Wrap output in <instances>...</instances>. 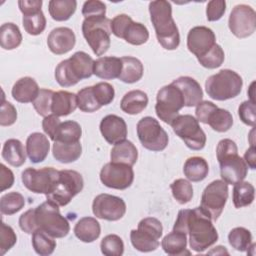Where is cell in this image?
<instances>
[{
    "mask_svg": "<svg viewBox=\"0 0 256 256\" xmlns=\"http://www.w3.org/2000/svg\"><path fill=\"white\" fill-rule=\"evenodd\" d=\"M173 231L189 235L190 247L197 253H202L213 246L219 238L212 219L201 207L180 210Z\"/></svg>",
    "mask_w": 256,
    "mask_h": 256,
    "instance_id": "6da1fadb",
    "label": "cell"
},
{
    "mask_svg": "<svg viewBox=\"0 0 256 256\" xmlns=\"http://www.w3.org/2000/svg\"><path fill=\"white\" fill-rule=\"evenodd\" d=\"M149 12L156 37L166 50H175L180 45V34L172 16V5L165 0L149 3Z\"/></svg>",
    "mask_w": 256,
    "mask_h": 256,
    "instance_id": "7a4b0ae2",
    "label": "cell"
},
{
    "mask_svg": "<svg viewBox=\"0 0 256 256\" xmlns=\"http://www.w3.org/2000/svg\"><path fill=\"white\" fill-rule=\"evenodd\" d=\"M94 60L83 51L76 52L69 59L58 64L55 69V79L62 87H71L83 79L93 75Z\"/></svg>",
    "mask_w": 256,
    "mask_h": 256,
    "instance_id": "3957f363",
    "label": "cell"
},
{
    "mask_svg": "<svg viewBox=\"0 0 256 256\" xmlns=\"http://www.w3.org/2000/svg\"><path fill=\"white\" fill-rule=\"evenodd\" d=\"M242 87V77L230 69H223L217 74L210 76L205 83L208 96L217 101L236 98L241 93Z\"/></svg>",
    "mask_w": 256,
    "mask_h": 256,
    "instance_id": "277c9868",
    "label": "cell"
},
{
    "mask_svg": "<svg viewBox=\"0 0 256 256\" xmlns=\"http://www.w3.org/2000/svg\"><path fill=\"white\" fill-rule=\"evenodd\" d=\"M35 221L38 230L46 232L53 238H64L70 232V224L61 215L59 206L48 200L35 208Z\"/></svg>",
    "mask_w": 256,
    "mask_h": 256,
    "instance_id": "5b68a950",
    "label": "cell"
},
{
    "mask_svg": "<svg viewBox=\"0 0 256 256\" xmlns=\"http://www.w3.org/2000/svg\"><path fill=\"white\" fill-rule=\"evenodd\" d=\"M83 188L84 180L79 172L75 170H60L58 180L52 191L46 195V198L57 206L64 207L82 192Z\"/></svg>",
    "mask_w": 256,
    "mask_h": 256,
    "instance_id": "8992f818",
    "label": "cell"
},
{
    "mask_svg": "<svg viewBox=\"0 0 256 256\" xmlns=\"http://www.w3.org/2000/svg\"><path fill=\"white\" fill-rule=\"evenodd\" d=\"M82 32L95 55L102 56L109 50L112 34L110 19H85L82 23Z\"/></svg>",
    "mask_w": 256,
    "mask_h": 256,
    "instance_id": "52a82bcc",
    "label": "cell"
},
{
    "mask_svg": "<svg viewBox=\"0 0 256 256\" xmlns=\"http://www.w3.org/2000/svg\"><path fill=\"white\" fill-rule=\"evenodd\" d=\"M162 234V223L154 217H147L139 222L137 230L131 231L130 240L136 250L148 253L159 247Z\"/></svg>",
    "mask_w": 256,
    "mask_h": 256,
    "instance_id": "ba28073f",
    "label": "cell"
},
{
    "mask_svg": "<svg viewBox=\"0 0 256 256\" xmlns=\"http://www.w3.org/2000/svg\"><path fill=\"white\" fill-rule=\"evenodd\" d=\"M174 133L181 138L186 146L194 151L202 150L207 141L205 132L199 125V121L192 115H179L171 123Z\"/></svg>",
    "mask_w": 256,
    "mask_h": 256,
    "instance_id": "9c48e42d",
    "label": "cell"
},
{
    "mask_svg": "<svg viewBox=\"0 0 256 256\" xmlns=\"http://www.w3.org/2000/svg\"><path fill=\"white\" fill-rule=\"evenodd\" d=\"M183 107H185V101L182 93L172 83L158 91L155 111L158 118L164 123L171 125Z\"/></svg>",
    "mask_w": 256,
    "mask_h": 256,
    "instance_id": "30bf717a",
    "label": "cell"
},
{
    "mask_svg": "<svg viewBox=\"0 0 256 256\" xmlns=\"http://www.w3.org/2000/svg\"><path fill=\"white\" fill-rule=\"evenodd\" d=\"M137 135L142 146L153 152L166 149L169 143L167 132L160 123L152 117H144L137 124Z\"/></svg>",
    "mask_w": 256,
    "mask_h": 256,
    "instance_id": "8fae6325",
    "label": "cell"
},
{
    "mask_svg": "<svg viewBox=\"0 0 256 256\" xmlns=\"http://www.w3.org/2000/svg\"><path fill=\"white\" fill-rule=\"evenodd\" d=\"M228 196V184L223 180H215L203 191L200 207L213 221H217L225 208Z\"/></svg>",
    "mask_w": 256,
    "mask_h": 256,
    "instance_id": "7c38bea8",
    "label": "cell"
},
{
    "mask_svg": "<svg viewBox=\"0 0 256 256\" xmlns=\"http://www.w3.org/2000/svg\"><path fill=\"white\" fill-rule=\"evenodd\" d=\"M59 177V171L53 167L42 169L27 168L22 172L23 185L31 192L36 194L48 195Z\"/></svg>",
    "mask_w": 256,
    "mask_h": 256,
    "instance_id": "4fadbf2b",
    "label": "cell"
},
{
    "mask_svg": "<svg viewBox=\"0 0 256 256\" xmlns=\"http://www.w3.org/2000/svg\"><path fill=\"white\" fill-rule=\"evenodd\" d=\"M228 24L230 31L237 38L250 37L256 30L255 10L245 4L235 6L229 16Z\"/></svg>",
    "mask_w": 256,
    "mask_h": 256,
    "instance_id": "5bb4252c",
    "label": "cell"
},
{
    "mask_svg": "<svg viewBox=\"0 0 256 256\" xmlns=\"http://www.w3.org/2000/svg\"><path fill=\"white\" fill-rule=\"evenodd\" d=\"M100 180L108 188L126 190L134 181V171L132 166L110 162L101 169Z\"/></svg>",
    "mask_w": 256,
    "mask_h": 256,
    "instance_id": "9a60e30c",
    "label": "cell"
},
{
    "mask_svg": "<svg viewBox=\"0 0 256 256\" xmlns=\"http://www.w3.org/2000/svg\"><path fill=\"white\" fill-rule=\"evenodd\" d=\"M125 201L110 194H100L95 197L92 204L93 214L102 220L118 221L126 213Z\"/></svg>",
    "mask_w": 256,
    "mask_h": 256,
    "instance_id": "2e32d148",
    "label": "cell"
},
{
    "mask_svg": "<svg viewBox=\"0 0 256 256\" xmlns=\"http://www.w3.org/2000/svg\"><path fill=\"white\" fill-rule=\"evenodd\" d=\"M216 44V35L213 30L208 27L196 26L188 33V50L197 58L205 55Z\"/></svg>",
    "mask_w": 256,
    "mask_h": 256,
    "instance_id": "e0dca14e",
    "label": "cell"
},
{
    "mask_svg": "<svg viewBox=\"0 0 256 256\" xmlns=\"http://www.w3.org/2000/svg\"><path fill=\"white\" fill-rule=\"evenodd\" d=\"M222 180L228 185L242 182L248 174V166L238 153L226 156L218 161Z\"/></svg>",
    "mask_w": 256,
    "mask_h": 256,
    "instance_id": "ac0fdd59",
    "label": "cell"
},
{
    "mask_svg": "<svg viewBox=\"0 0 256 256\" xmlns=\"http://www.w3.org/2000/svg\"><path fill=\"white\" fill-rule=\"evenodd\" d=\"M100 132L104 139L111 145H116L126 140L128 135L127 124L122 117L107 115L100 123Z\"/></svg>",
    "mask_w": 256,
    "mask_h": 256,
    "instance_id": "d6986e66",
    "label": "cell"
},
{
    "mask_svg": "<svg viewBox=\"0 0 256 256\" xmlns=\"http://www.w3.org/2000/svg\"><path fill=\"white\" fill-rule=\"evenodd\" d=\"M76 44V36L72 29L58 27L53 29L48 38L47 45L49 50L56 55H63L70 52Z\"/></svg>",
    "mask_w": 256,
    "mask_h": 256,
    "instance_id": "ffe728a7",
    "label": "cell"
},
{
    "mask_svg": "<svg viewBox=\"0 0 256 256\" xmlns=\"http://www.w3.org/2000/svg\"><path fill=\"white\" fill-rule=\"evenodd\" d=\"M172 84L181 91L186 107H195L203 101V90L194 78L182 76L174 80Z\"/></svg>",
    "mask_w": 256,
    "mask_h": 256,
    "instance_id": "44dd1931",
    "label": "cell"
},
{
    "mask_svg": "<svg viewBox=\"0 0 256 256\" xmlns=\"http://www.w3.org/2000/svg\"><path fill=\"white\" fill-rule=\"evenodd\" d=\"M50 151V142L42 133H32L26 141V152L30 161L34 164L43 162Z\"/></svg>",
    "mask_w": 256,
    "mask_h": 256,
    "instance_id": "7402d4cb",
    "label": "cell"
},
{
    "mask_svg": "<svg viewBox=\"0 0 256 256\" xmlns=\"http://www.w3.org/2000/svg\"><path fill=\"white\" fill-rule=\"evenodd\" d=\"M122 71L121 58L100 57L94 61L93 74L104 80H113L119 78Z\"/></svg>",
    "mask_w": 256,
    "mask_h": 256,
    "instance_id": "603a6c76",
    "label": "cell"
},
{
    "mask_svg": "<svg viewBox=\"0 0 256 256\" xmlns=\"http://www.w3.org/2000/svg\"><path fill=\"white\" fill-rule=\"evenodd\" d=\"M78 107L77 95L68 91L54 92L52 99V114L57 117L68 116Z\"/></svg>",
    "mask_w": 256,
    "mask_h": 256,
    "instance_id": "cb8c5ba5",
    "label": "cell"
},
{
    "mask_svg": "<svg viewBox=\"0 0 256 256\" xmlns=\"http://www.w3.org/2000/svg\"><path fill=\"white\" fill-rule=\"evenodd\" d=\"M40 91L38 83L31 77L19 79L12 88V96L19 103H30L36 99Z\"/></svg>",
    "mask_w": 256,
    "mask_h": 256,
    "instance_id": "d4e9b609",
    "label": "cell"
},
{
    "mask_svg": "<svg viewBox=\"0 0 256 256\" xmlns=\"http://www.w3.org/2000/svg\"><path fill=\"white\" fill-rule=\"evenodd\" d=\"M74 234L80 241L92 243L100 237V223L93 217H83L75 225Z\"/></svg>",
    "mask_w": 256,
    "mask_h": 256,
    "instance_id": "484cf974",
    "label": "cell"
},
{
    "mask_svg": "<svg viewBox=\"0 0 256 256\" xmlns=\"http://www.w3.org/2000/svg\"><path fill=\"white\" fill-rule=\"evenodd\" d=\"M148 102V95L144 91L132 90L124 95L120 107L126 114L137 115L146 109Z\"/></svg>",
    "mask_w": 256,
    "mask_h": 256,
    "instance_id": "4316f807",
    "label": "cell"
},
{
    "mask_svg": "<svg viewBox=\"0 0 256 256\" xmlns=\"http://www.w3.org/2000/svg\"><path fill=\"white\" fill-rule=\"evenodd\" d=\"M111 162L121 163L129 166L136 164L138 160V150L136 146L128 140L120 142L111 150Z\"/></svg>",
    "mask_w": 256,
    "mask_h": 256,
    "instance_id": "83f0119b",
    "label": "cell"
},
{
    "mask_svg": "<svg viewBox=\"0 0 256 256\" xmlns=\"http://www.w3.org/2000/svg\"><path fill=\"white\" fill-rule=\"evenodd\" d=\"M161 246L164 252L171 256L190 255V251L187 250V235L182 232L172 231L164 237Z\"/></svg>",
    "mask_w": 256,
    "mask_h": 256,
    "instance_id": "f1b7e54d",
    "label": "cell"
},
{
    "mask_svg": "<svg viewBox=\"0 0 256 256\" xmlns=\"http://www.w3.org/2000/svg\"><path fill=\"white\" fill-rule=\"evenodd\" d=\"M122 71L119 76V80L127 84H133L141 80L144 74V66L142 62L131 56L121 58Z\"/></svg>",
    "mask_w": 256,
    "mask_h": 256,
    "instance_id": "f546056e",
    "label": "cell"
},
{
    "mask_svg": "<svg viewBox=\"0 0 256 256\" xmlns=\"http://www.w3.org/2000/svg\"><path fill=\"white\" fill-rule=\"evenodd\" d=\"M53 156L54 158L64 164L77 161L82 155V145L80 142L69 144L59 141H55L53 144Z\"/></svg>",
    "mask_w": 256,
    "mask_h": 256,
    "instance_id": "4dcf8cb0",
    "label": "cell"
},
{
    "mask_svg": "<svg viewBox=\"0 0 256 256\" xmlns=\"http://www.w3.org/2000/svg\"><path fill=\"white\" fill-rule=\"evenodd\" d=\"M26 154L22 142L18 139L7 140L2 149L3 159L14 167H20L26 162Z\"/></svg>",
    "mask_w": 256,
    "mask_h": 256,
    "instance_id": "1f68e13d",
    "label": "cell"
},
{
    "mask_svg": "<svg viewBox=\"0 0 256 256\" xmlns=\"http://www.w3.org/2000/svg\"><path fill=\"white\" fill-rule=\"evenodd\" d=\"M183 172L189 181L201 182L208 176L209 165L203 157H191L186 160Z\"/></svg>",
    "mask_w": 256,
    "mask_h": 256,
    "instance_id": "d6a6232c",
    "label": "cell"
},
{
    "mask_svg": "<svg viewBox=\"0 0 256 256\" xmlns=\"http://www.w3.org/2000/svg\"><path fill=\"white\" fill-rule=\"evenodd\" d=\"M49 14L53 20L63 22L69 20L77 9L75 0H51L49 1Z\"/></svg>",
    "mask_w": 256,
    "mask_h": 256,
    "instance_id": "836d02e7",
    "label": "cell"
},
{
    "mask_svg": "<svg viewBox=\"0 0 256 256\" xmlns=\"http://www.w3.org/2000/svg\"><path fill=\"white\" fill-rule=\"evenodd\" d=\"M19 27L14 23H5L0 28V45L4 50H14L22 43Z\"/></svg>",
    "mask_w": 256,
    "mask_h": 256,
    "instance_id": "e575fe53",
    "label": "cell"
},
{
    "mask_svg": "<svg viewBox=\"0 0 256 256\" xmlns=\"http://www.w3.org/2000/svg\"><path fill=\"white\" fill-rule=\"evenodd\" d=\"M255 199V188L249 182H239L234 185L233 203L235 208L240 209L250 206Z\"/></svg>",
    "mask_w": 256,
    "mask_h": 256,
    "instance_id": "d590c367",
    "label": "cell"
},
{
    "mask_svg": "<svg viewBox=\"0 0 256 256\" xmlns=\"http://www.w3.org/2000/svg\"><path fill=\"white\" fill-rule=\"evenodd\" d=\"M82 136V128L79 123L76 121H65L62 122L61 125L59 126V129L57 131L55 141L63 142V143H77L80 142Z\"/></svg>",
    "mask_w": 256,
    "mask_h": 256,
    "instance_id": "8d00e7d4",
    "label": "cell"
},
{
    "mask_svg": "<svg viewBox=\"0 0 256 256\" xmlns=\"http://www.w3.org/2000/svg\"><path fill=\"white\" fill-rule=\"evenodd\" d=\"M207 124L216 132L224 133L229 131L233 126L232 114L225 109L217 107L208 117Z\"/></svg>",
    "mask_w": 256,
    "mask_h": 256,
    "instance_id": "74e56055",
    "label": "cell"
},
{
    "mask_svg": "<svg viewBox=\"0 0 256 256\" xmlns=\"http://www.w3.org/2000/svg\"><path fill=\"white\" fill-rule=\"evenodd\" d=\"M52 236L42 230H37L32 234V245L35 252L40 256H49L56 249V241Z\"/></svg>",
    "mask_w": 256,
    "mask_h": 256,
    "instance_id": "f35d334b",
    "label": "cell"
},
{
    "mask_svg": "<svg viewBox=\"0 0 256 256\" xmlns=\"http://www.w3.org/2000/svg\"><path fill=\"white\" fill-rule=\"evenodd\" d=\"M229 244L239 252H247L252 245V234L244 227L232 229L228 235Z\"/></svg>",
    "mask_w": 256,
    "mask_h": 256,
    "instance_id": "ab89813d",
    "label": "cell"
},
{
    "mask_svg": "<svg viewBox=\"0 0 256 256\" xmlns=\"http://www.w3.org/2000/svg\"><path fill=\"white\" fill-rule=\"evenodd\" d=\"M123 39L131 45L140 46L148 41L149 31L144 24L133 21L127 27Z\"/></svg>",
    "mask_w": 256,
    "mask_h": 256,
    "instance_id": "60d3db41",
    "label": "cell"
},
{
    "mask_svg": "<svg viewBox=\"0 0 256 256\" xmlns=\"http://www.w3.org/2000/svg\"><path fill=\"white\" fill-rule=\"evenodd\" d=\"M25 206V198L18 192H10L2 196L0 200V212L2 215H13Z\"/></svg>",
    "mask_w": 256,
    "mask_h": 256,
    "instance_id": "b9f144b4",
    "label": "cell"
},
{
    "mask_svg": "<svg viewBox=\"0 0 256 256\" xmlns=\"http://www.w3.org/2000/svg\"><path fill=\"white\" fill-rule=\"evenodd\" d=\"M77 101L78 108L85 113H94L102 108L95 97L93 86L81 89L77 94Z\"/></svg>",
    "mask_w": 256,
    "mask_h": 256,
    "instance_id": "7bdbcfd3",
    "label": "cell"
},
{
    "mask_svg": "<svg viewBox=\"0 0 256 256\" xmlns=\"http://www.w3.org/2000/svg\"><path fill=\"white\" fill-rule=\"evenodd\" d=\"M170 188L174 199L179 204H187L193 198V186L188 180L177 179L171 184Z\"/></svg>",
    "mask_w": 256,
    "mask_h": 256,
    "instance_id": "ee69618b",
    "label": "cell"
},
{
    "mask_svg": "<svg viewBox=\"0 0 256 256\" xmlns=\"http://www.w3.org/2000/svg\"><path fill=\"white\" fill-rule=\"evenodd\" d=\"M46 17L43 11L35 14L23 16V26L25 31L32 36H37L43 33L46 28Z\"/></svg>",
    "mask_w": 256,
    "mask_h": 256,
    "instance_id": "f6af8a7d",
    "label": "cell"
},
{
    "mask_svg": "<svg viewBox=\"0 0 256 256\" xmlns=\"http://www.w3.org/2000/svg\"><path fill=\"white\" fill-rule=\"evenodd\" d=\"M199 63L207 69H216L222 66L225 60V53L222 47L218 44L209 50L205 55L197 58Z\"/></svg>",
    "mask_w": 256,
    "mask_h": 256,
    "instance_id": "bcb514c9",
    "label": "cell"
},
{
    "mask_svg": "<svg viewBox=\"0 0 256 256\" xmlns=\"http://www.w3.org/2000/svg\"><path fill=\"white\" fill-rule=\"evenodd\" d=\"M101 252L106 256H121L124 253V242L115 234L107 235L101 241Z\"/></svg>",
    "mask_w": 256,
    "mask_h": 256,
    "instance_id": "7dc6e473",
    "label": "cell"
},
{
    "mask_svg": "<svg viewBox=\"0 0 256 256\" xmlns=\"http://www.w3.org/2000/svg\"><path fill=\"white\" fill-rule=\"evenodd\" d=\"M54 91L49 89H40L38 96L33 101V106L36 112L42 116L47 117L52 114L51 106H52V99H53Z\"/></svg>",
    "mask_w": 256,
    "mask_h": 256,
    "instance_id": "c3c4849f",
    "label": "cell"
},
{
    "mask_svg": "<svg viewBox=\"0 0 256 256\" xmlns=\"http://www.w3.org/2000/svg\"><path fill=\"white\" fill-rule=\"evenodd\" d=\"M95 97L101 107L109 105L115 98V90L113 86L107 82H100L93 86Z\"/></svg>",
    "mask_w": 256,
    "mask_h": 256,
    "instance_id": "681fc988",
    "label": "cell"
},
{
    "mask_svg": "<svg viewBox=\"0 0 256 256\" xmlns=\"http://www.w3.org/2000/svg\"><path fill=\"white\" fill-rule=\"evenodd\" d=\"M17 243V236L13 228L6 225L4 222L1 223L0 228V255H5L14 245Z\"/></svg>",
    "mask_w": 256,
    "mask_h": 256,
    "instance_id": "f907efd6",
    "label": "cell"
},
{
    "mask_svg": "<svg viewBox=\"0 0 256 256\" xmlns=\"http://www.w3.org/2000/svg\"><path fill=\"white\" fill-rule=\"evenodd\" d=\"M85 19H100L106 17V5L99 0L86 1L82 8Z\"/></svg>",
    "mask_w": 256,
    "mask_h": 256,
    "instance_id": "816d5d0a",
    "label": "cell"
},
{
    "mask_svg": "<svg viewBox=\"0 0 256 256\" xmlns=\"http://www.w3.org/2000/svg\"><path fill=\"white\" fill-rule=\"evenodd\" d=\"M238 114L240 117V120L251 127L255 126L256 116H255V102H252L250 100L244 101L238 109Z\"/></svg>",
    "mask_w": 256,
    "mask_h": 256,
    "instance_id": "f5cc1de1",
    "label": "cell"
},
{
    "mask_svg": "<svg viewBox=\"0 0 256 256\" xmlns=\"http://www.w3.org/2000/svg\"><path fill=\"white\" fill-rule=\"evenodd\" d=\"M226 12V2L224 0H212L207 4L206 15L210 22L220 20Z\"/></svg>",
    "mask_w": 256,
    "mask_h": 256,
    "instance_id": "db71d44e",
    "label": "cell"
},
{
    "mask_svg": "<svg viewBox=\"0 0 256 256\" xmlns=\"http://www.w3.org/2000/svg\"><path fill=\"white\" fill-rule=\"evenodd\" d=\"M17 120V110L8 101L3 99L0 111V125L1 126H11Z\"/></svg>",
    "mask_w": 256,
    "mask_h": 256,
    "instance_id": "11a10c76",
    "label": "cell"
},
{
    "mask_svg": "<svg viewBox=\"0 0 256 256\" xmlns=\"http://www.w3.org/2000/svg\"><path fill=\"white\" fill-rule=\"evenodd\" d=\"M133 22L132 18L126 14H120L117 15L113 20H111V30L112 33L118 37L123 39L124 33L129 26V24Z\"/></svg>",
    "mask_w": 256,
    "mask_h": 256,
    "instance_id": "9f6ffc18",
    "label": "cell"
},
{
    "mask_svg": "<svg viewBox=\"0 0 256 256\" xmlns=\"http://www.w3.org/2000/svg\"><path fill=\"white\" fill-rule=\"evenodd\" d=\"M19 226L27 234H33L38 230L35 221V209H30L20 216Z\"/></svg>",
    "mask_w": 256,
    "mask_h": 256,
    "instance_id": "6f0895ef",
    "label": "cell"
},
{
    "mask_svg": "<svg viewBox=\"0 0 256 256\" xmlns=\"http://www.w3.org/2000/svg\"><path fill=\"white\" fill-rule=\"evenodd\" d=\"M61 121L59 119V117L51 114L47 117H44V120L42 122V128L45 132L46 135L49 136V138L54 141L57 131L59 129V126L61 125Z\"/></svg>",
    "mask_w": 256,
    "mask_h": 256,
    "instance_id": "680465c9",
    "label": "cell"
},
{
    "mask_svg": "<svg viewBox=\"0 0 256 256\" xmlns=\"http://www.w3.org/2000/svg\"><path fill=\"white\" fill-rule=\"evenodd\" d=\"M235 153H238V147L233 140L223 139L218 143V146L216 149V155H217L218 161L226 156H229Z\"/></svg>",
    "mask_w": 256,
    "mask_h": 256,
    "instance_id": "91938a15",
    "label": "cell"
},
{
    "mask_svg": "<svg viewBox=\"0 0 256 256\" xmlns=\"http://www.w3.org/2000/svg\"><path fill=\"white\" fill-rule=\"evenodd\" d=\"M217 108V105L210 101H202L196 106V119L204 124H207L208 117Z\"/></svg>",
    "mask_w": 256,
    "mask_h": 256,
    "instance_id": "94428289",
    "label": "cell"
},
{
    "mask_svg": "<svg viewBox=\"0 0 256 256\" xmlns=\"http://www.w3.org/2000/svg\"><path fill=\"white\" fill-rule=\"evenodd\" d=\"M42 0H20L18 1V5L20 8V11L22 12L23 16L31 15L38 13L41 10L42 7Z\"/></svg>",
    "mask_w": 256,
    "mask_h": 256,
    "instance_id": "6125c7cd",
    "label": "cell"
},
{
    "mask_svg": "<svg viewBox=\"0 0 256 256\" xmlns=\"http://www.w3.org/2000/svg\"><path fill=\"white\" fill-rule=\"evenodd\" d=\"M15 181L13 172L7 168L4 164H0V191L4 192L5 190L10 189Z\"/></svg>",
    "mask_w": 256,
    "mask_h": 256,
    "instance_id": "be15d7a7",
    "label": "cell"
},
{
    "mask_svg": "<svg viewBox=\"0 0 256 256\" xmlns=\"http://www.w3.org/2000/svg\"><path fill=\"white\" fill-rule=\"evenodd\" d=\"M244 161L247 164L248 168L254 170L256 168V156H255V146L251 145V147L245 152Z\"/></svg>",
    "mask_w": 256,
    "mask_h": 256,
    "instance_id": "e7e4bbea",
    "label": "cell"
}]
</instances>
